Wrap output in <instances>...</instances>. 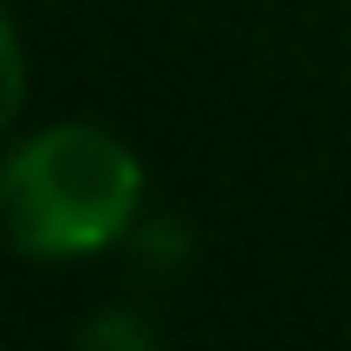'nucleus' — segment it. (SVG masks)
Returning <instances> with one entry per match:
<instances>
[{"label": "nucleus", "instance_id": "obj_1", "mask_svg": "<svg viewBox=\"0 0 351 351\" xmlns=\"http://www.w3.org/2000/svg\"><path fill=\"white\" fill-rule=\"evenodd\" d=\"M7 234L33 261H91L143 215V163L104 124H46L0 169Z\"/></svg>", "mask_w": 351, "mask_h": 351}, {"label": "nucleus", "instance_id": "obj_2", "mask_svg": "<svg viewBox=\"0 0 351 351\" xmlns=\"http://www.w3.org/2000/svg\"><path fill=\"white\" fill-rule=\"evenodd\" d=\"M0 52H7V98H0V111H20V98H26V65H20V33H13V26H7V33H0Z\"/></svg>", "mask_w": 351, "mask_h": 351}]
</instances>
